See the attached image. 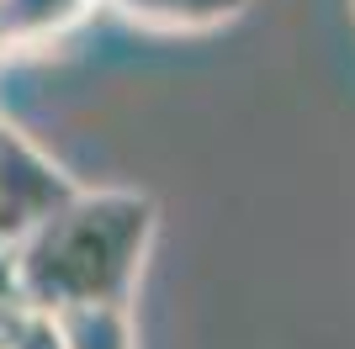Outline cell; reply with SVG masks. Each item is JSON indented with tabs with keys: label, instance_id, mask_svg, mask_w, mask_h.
<instances>
[{
	"label": "cell",
	"instance_id": "cell-1",
	"mask_svg": "<svg viewBox=\"0 0 355 349\" xmlns=\"http://www.w3.org/2000/svg\"><path fill=\"white\" fill-rule=\"evenodd\" d=\"M154 238V206L144 196H69L48 222L16 244L11 286L43 312H106L133 286Z\"/></svg>",
	"mask_w": 355,
	"mask_h": 349
},
{
	"label": "cell",
	"instance_id": "cell-2",
	"mask_svg": "<svg viewBox=\"0 0 355 349\" xmlns=\"http://www.w3.org/2000/svg\"><path fill=\"white\" fill-rule=\"evenodd\" d=\"M112 6L148 32H218L239 21L250 0H112Z\"/></svg>",
	"mask_w": 355,
	"mask_h": 349
},
{
	"label": "cell",
	"instance_id": "cell-3",
	"mask_svg": "<svg viewBox=\"0 0 355 349\" xmlns=\"http://www.w3.org/2000/svg\"><path fill=\"white\" fill-rule=\"evenodd\" d=\"M85 6H96V0H0V43H43L69 27Z\"/></svg>",
	"mask_w": 355,
	"mask_h": 349
}]
</instances>
